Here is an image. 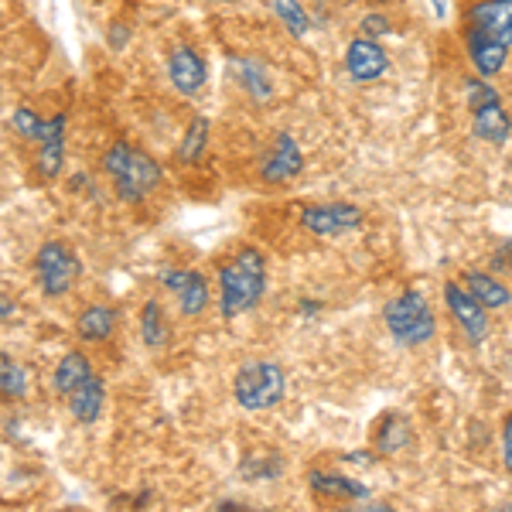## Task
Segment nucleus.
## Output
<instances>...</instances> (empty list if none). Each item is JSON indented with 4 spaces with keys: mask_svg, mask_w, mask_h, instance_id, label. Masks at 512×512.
Instances as JSON below:
<instances>
[{
    "mask_svg": "<svg viewBox=\"0 0 512 512\" xmlns=\"http://www.w3.org/2000/svg\"><path fill=\"white\" fill-rule=\"evenodd\" d=\"M359 28H362V35H366V38H386V35H390V31H393V24H390V18H386V14L383 11H369V14H362V24H359Z\"/></svg>",
    "mask_w": 512,
    "mask_h": 512,
    "instance_id": "c85d7f7f",
    "label": "nucleus"
},
{
    "mask_svg": "<svg viewBox=\"0 0 512 512\" xmlns=\"http://www.w3.org/2000/svg\"><path fill=\"white\" fill-rule=\"evenodd\" d=\"M106 41H110L117 52H123V48L134 41V28H130V24H123V21H113L110 28H106Z\"/></svg>",
    "mask_w": 512,
    "mask_h": 512,
    "instance_id": "c756f323",
    "label": "nucleus"
},
{
    "mask_svg": "<svg viewBox=\"0 0 512 512\" xmlns=\"http://www.w3.org/2000/svg\"><path fill=\"white\" fill-rule=\"evenodd\" d=\"M31 274H35L38 294L45 301H62L79 287L86 267H82V256L65 239H45L31 260Z\"/></svg>",
    "mask_w": 512,
    "mask_h": 512,
    "instance_id": "20e7f679",
    "label": "nucleus"
},
{
    "mask_svg": "<svg viewBox=\"0 0 512 512\" xmlns=\"http://www.w3.org/2000/svg\"><path fill=\"white\" fill-rule=\"evenodd\" d=\"M89 376H96L93 355L82 352V349H69L59 362H55V369H52V376H48V383H52V393L65 400V396H69L72 390H79V386L86 383Z\"/></svg>",
    "mask_w": 512,
    "mask_h": 512,
    "instance_id": "aec40b11",
    "label": "nucleus"
},
{
    "mask_svg": "<svg viewBox=\"0 0 512 512\" xmlns=\"http://www.w3.org/2000/svg\"><path fill=\"white\" fill-rule=\"evenodd\" d=\"M502 465L512 475V410L502 417Z\"/></svg>",
    "mask_w": 512,
    "mask_h": 512,
    "instance_id": "473e14b6",
    "label": "nucleus"
},
{
    "mask_svg": "<svg viewBox=\"0 0 512 512\" xmlns=\"http://www.w3.org/2000/svg\"><path fill=\"white\" fill-rule=\"evenodd\" d=\"M465 28L482 31L512 48V0H478L468 7Z\"/></svg>",
    "mask_w": 512,
    "mask_h": 512,
    "instance_id": "2eb2a0df",
    "label": "nucleus"
},
{
    "mask_svg": "<svg viewBox=\"0 0 512 512\" xmlns=\"http://www.w3.org/2000/svg\"><path fill=\"white\" fill-rule=\"evenodd\" d=\"M297 222H301L304 233L318 239H338L345 233H355L366 222V212L355 202H308L297 209Z\"/></svg>",
    "mask_w": 512,
    "mask_h": 512,
    "instance_id": "6e6552de",
    "label": "nucleus"
},
{
    "mask_svg": "<svg viewBox=\"0 0 512 512\" xmlns=\"http://www.w3.org/2000/svg\"><path fill=\"white\" fill-rule=\"evenodd\" d=\"M465 48H468V59H472L475 72L482 79H495L509 62V45H502V41L482 35V31L465 28Z\"/></svg>",
    "mask_w": 512,
    "mask_h": 512,
    "instance_id": "6ab92c4d",
    "label": "nucleus"
},
{
    "mask_svg": "<svg viewBox=\"0 0 512 512\" xmlns=\"http://www.w3.org/2000/svg\"><path fill=\"white\" fill-rule=\"evenodd\" d=\"M342 461H345V465L373 468L376 461H379V454H369V451H349V454H342Z\"/></svg>",
    "mask_w": 512,
    "mask_h": 512,
    "instance_id": "72a5a7b5",
    "label": "nucleus"
},
{
    "mask_svg": "<svg viewBox=\"0 0 512 512\" xmlns=\"http://www.w3.org/2000/svg\"><path fill=\"white\" fill-rule=\"evenodd\" d=\"M120 328V308L117 304H103V301H93L86 308H79L76 315V325L72 332L82 345H106Z\"/></svg>",
    "mask_w": 512,
    "mask_h": 512,
    "instance_id": "4468645a",
    "label": "nucleus"
},
{
    "mask_svg": "<svg viewBox=\"0 0 512 512\" xmlns=\"http://www.w3.org/2000/svg\"><path fill=\"white\" fill-rule=\"evenodd\" d=\"M89 4H99V0H89Z\"/></svg>",
    "mask_w": 512,
    "mask_h": 512,
    "instance_id": "a19ab883",
    "label": "nucleus"
},
{
    "mask_svg": "<svg viewBox=\"0 0 512 512\" xmlns=\"http://www.w3.org/2000/svg\"><path fill=\"white\" fill-rule=\"evenodd\" d=\"M99 171L123 205H144L164 185V168L147 147L120 137L99 158Z\"/></svg>",
    "mask_w": 512,
    "mask_h": 512,
    "instance_id": "f03ea898",
    "label": "nucleus"
},
{
    "mask_svg": "<svg viewBox=\"0 0 512 512\" xmlns=\"http://www.w3.org/2000/svg\"><path fill=\"white\" fill-rule=\"evenodd\" d=\"M209 140H212V123L209 117H192L185 127V134L175 144V161L178 164H198L205 158V151H209Z\"/></svg>",
    "mask_w": 512,
    "mask_h": 512,
    "instance_id": "a878e982",
    "label": "nucleus"
},
{
    "mask_svg": "<svg viewBox=\"0 0 512 512\" xmlns=\"http://www.w3.org/2000/svg\"><path fill=\"white\" fill-rule=\"evenodd\" d=\"M209 4H236V0H209Z\"/></svg>",
    "mask_w": 512,
    "mask_h": 512,
    "instance_id": "4c0bfd02",
    "label": "nucleus"
},
{
    "mask_svg": "<svg viewBox=\"0 0 512 512\" xmlns=\"http://www.w3.org/2000/svg\"><path fill=\"white\" fill-rule=\"evenodd\" d=\"M489 270L492 274H512V239L499 243V250H495L489 260Z\"/></svg>",
    "mask_w": 512,
    "mask_h": 512,
    "instance_id": "7c9ffc66",
    "label": "nucleus"
},
{
    "mask_svg": "<svg viewBox=\"0 0 512 512\" xmlns=\"http://www.w3.org/2000/svg\"><path fill=\"white\" fill-rule=\"evenodd\" d=\"M11 127H14V134L21 140H28V144H41L48 134V117H41L31 106H18V110L11 113Z\"/></svg>",
    "mask_w": 512,
    "mask_h": 512,
    "instance_id": "cd10ccee",
    "label": "nucleus"
},
{
    "mask_svg": "<svg viewBox=\"0 0 512 512\" xmlns=\"http://www.w3.org/2000/svg\"><path fill=\"white\" fill-rule=\"evenodd\" d=\"M465 103L472 110V134L485 144H506L512 137V117L502 103L499 89L492 86V79L468 76L465 79Z\"/></svg>",
    "mask_w": 512,
    "mask_h": 512,
    "instance_id": "423d86ee",
    "label": "nucleus"
},
{
    "mask_svg": "<svg viewBox=\"0 0 512 512\" xmlns=\"http://www.w3.org/2000/svg\"><path fill=\"white\" fill-rule=\"evenodd\" d=\"M304 171V151L294 140V134H277L274 144L267 147L260 161V181L263 185H291V181Z\"/></svg>",
    "mask_w": 512,
    "mask_h": 512,
    "instance_id": "9b49d317",
    "label": "nucleus"
},
{
    "mask_svg": "<svg viewBox=\"0 0 512 512\" xmlns=\"http://www.w3.org/2000/svg\"><path fill=\"white\" fill-rule=\"evenodd\" d=\"M284 472H287V461L280 451H246L239 458V478L246 485L277 482V478H284Z\"/></svg>",
    "mask_w": 512,
    "mask_h": 512,
    "instance_id": "4be33fe9",
    "label": "nucleus"
},
{
    "mask_svg": "<svg viewBox=\"0 0 512 512\" xmlns=\"http://www.w3.org/2000/svg\"><path fill=\"white\" fill-rule=\"evenodd\" d=\"M18 311H21L18 297H14V291L7 284H0V321H11Z\"/></svg>",
    "mask_w": 512,
    "mask_h": 512,
    "instance_id": "2f4dec72",
    "label": "nucleus"
},
{
    "mask_svg": "<svg viewBox=\"0 0 512 512\" xmlns=\"http://www.w3.org/2000/svg\"><path fill=\"white\" fill-rule=\"evenodd\" d=\"M219 280V315L222 321H236L263 304L270 284L267 256L256 246H239L216 267Z\"/></svg>",
    "mask_w": 512,
    "mask_h": 512,
    "instance_id": "f257e3e1",
    "label": "nucleus"
},
{
    "mask_svg": "<svg viewBox=\"0 0 512 512\" xmlns=\"http://www.w3.org/2000/svg\"><path fill=\"white\" fill-rule=\"evenodd\" d=\"M410 441H414V427H410L407 417L396 414V410L379 417L376 434H373V444H376L379 458H396V454H403L410 448Z\"/></svg>",
    "mask_w": 512,
    "mask_h": 512,
    "instance_id": "412c9836",
    "label": "nucleus"
},
{
    "mask_svg": "<svg viewBox=\"0 0 512 512\" xmlns=\"http://www.w3.org/2000/svg\"><path fill=\"white\" fill-rule=\"evenodd\" d=\"M431 7H434L437 18H448V0H431Z\"/></svg>",
    "mask_w": 512,
    "mask_h": 512,
    "instance_id": "c9c22d12",
    "label": "nucleus"
},
{
    "mask_svg": "<svg viewBox=\"0 0 512 512\" xmlns=\"http://www.w3.org/2000/svg\"><path fill=\"white\" fill-rule=\"evenodd\" d=\"M308 489L318 502H328V506H338V502H355V506H362V502H369V495H373V489H369L362 478L332 472V468H311Z\"/></svg>",
    "mask_w": 512,
    "mask_h": 512,
    "instance_id": "f8f14e48",
    "label": "nucleus"
},
{
    "mask_svg": "<svg viewBox=\"0 0 512 512\" xmlns=\"http://www.w3.org/2000/svg\"><path fill=\"white\" fill-rule=\"evenodd\" d=\"M444 304H448L454 325L465 332L468 342L482 345L485 338H489V332H492L489 308H482V304H478L475 297L465 291V284H458V280H448V284H444Z\"/></svg>",
    "mask_w": 512,
    "mask_h": 512,
    "instance_id": "9d476101",
    "label": "nucleus"
},
{
    "mask_svg": "<svg viewBox=\"0 0 512 512\" xmlns=\"http://www.w3.org/2000/svg\"><path fill=\"white\" fill-rule=\"evenodd\" d=\"M383 325L400 349H420V345H427L437 335L434 308L420 291H403L400 297L386 301Z\"/></svg>",
    "mask_w": 512,
    "mask_h": 512,
    "instance_id": "39448f33",
    "label": "nucleus"
},
{
    "mask_svg": "<svg viewBox=\"0 0 512 512\" xmlns=\"http://www.w3.org/2000/svg\"><path fill=\"white\" fill-rule=\"evenodd\" d=\"M270 7H274V18L284 24V31L294 41L311 35V14L301 0H270Z\"/></svg>",
    "mask_w": 512,
    "mask_h": 512,
    "instance_id": "bb28decb",
    "label": "nucleus"
},
{
    "mask_svg": "<svg viewBox=\"0 0 512 512\" xmlns=\"http://www.w3.org/2000/svg\"><path fill=\"white\" fill-rule=\"evenodd\" d=\"M321 311H325V304H321V301H311V297H304V301L297 304V315L308 318V321H315V318L321 315Z\"/></svg>",
    "mask_w": 512,
    "mask_h": 512,
    "instance_id": "f704fd0d",
    "label": "nucleus"
},
{
    "mask_svg": "<svg viewBox=\"0 0 512 512\" xmlns=\"http://www.w3.org/2000/svg\"><path fill=\"white\" fill-rule=\"evenodd\" d=\"M216 509H246V506H243V502H233V499H219Z\"/></svg>",
    "mask_w": 512,
    "mask_h": 512,
    "instance_id": "e433bc0d",
    "label": "nucleus"
},
{
    "mask_svg": "<svg viewBox=\"0 0 512 512\" xmlns=\"http://www.w3.org/2000/svg\"><path fill=\"white\" fill-rule=\"evenodd\" d=\"M31 393V373L24 362L14 359L7 349H0V400L4 403H21Z\"/></svg>",
    "mask_w": 512,
    "mask_h": 512,
    "instance_id": "393cba45",
    "label": "nucleus"
},
{
    "mask_svg": "<svg viewBox=\"0 0 512 512\" xmlns=\"http://www.w3.org/2000/svg\"><path fill=\"white\" fill-rule=\"evenodd\" d=\"M0 28H4V4H0Z\"/></svg>",
    "mask_w": 512,
    "mask_h": 512,
    "instance_id": "58836bf2",
    "label": "nucleus"
},
{
    "mask_svg": "<svg viewBox=\"0 0 512 512\" xmlns=\"http://www.w3.org/2000/svg\"><path fill=\"white\" fill-rule=\"evenodd\" d=\"M65 407H69V417L76 420L79 427H93L99 424V417H103L106 410V383L103 376H89L86 383L79 386V390H72L65 396Z\"/></svg>",
    "mask_w": 512,
    "mask_h": 512,
    "instance_id": "a211bd4d",
    "label": "nucleus"
},
{
    "mask_svg": "<svg viewBox=\"0 0 512 512\" xmlns=\"http://www.w3.org/2000/svg\"><path fill=\"white\" fill-rule=\"evenodd\" d=\"M137 328H140V342L147 345V352H168L171 342H175V325H171L168 308H164V301H158V297H147V301L140 304Z\"/></svg>",
    "mask_w": 512,
    "mask_h": 512,
    "instance_id": "f3484780",
    "label": "nucleus"
},
{
    "mask_svg": "<svg viewBox=\"0 0 512 512\" xmlns=\"http://www.w3.org/2000/svg\"><path fill=\"white\" fill-rule=\"evenodd\" d=\"M65 134H69V127L65 130H55V134H48L38 147L35 154V175L38 181H45V185H52V181L62 178L65 171V158H69V144H65Z\"/></svg>",
    "mask_w": 512,
    "mask_h": 512,
    "instance_id": "5701e85b",
    "label": "nucleus"
},
{
    "mask_svg": "<svg viewBox=\"0 0 512 512\" xmlns=\"http://www.w3.org/2000/svg\"><path fill=\"white\" fill-rule=\"evenodd\" d=\"M158 284L171 294L178 315L185 321H198L209 315L212 308V284L202 270L192 267H164L158 274Z\"/></svg>",
    "mask_w": 512,
    "mask_h": 512,
    "instance_id": "0eeeda50",
    "label": "nucleus"
},
{
    "mask_svg": "<svg viewBox=\"0 0 512 512\" xmlns=\"http://www.w3.org/2000/svg\"><path fill=\"white\" fill-rule=\"evenodd\" d=\"M345 72H349L352 82H359V86H366V82H379L390 72V55H386V48L379 45L376 38H352L349 48H345Z\"/></svg>",
    "mask_w": 512,
    "mask_h": 512,
    "instance_id": "ddd939ff",
    "label": "nucleus"
},
{
    "mask_svg": "<svg viewBox=\"0 0 512 512\" xmlns=\"http://www.w3.org/2000/svg\"><path fill=\"white\" fill-rule=\"evenodd\" d=\"M229 69H233V79L239 82V89L246 93V99H253L256 106L274 99V72H270L267 62L253 59V55H233V59H229Z\"/></svg>",
    "mask_w": 512,
    "mask_h": 512,
    "instance_id": "dca6fc26",
    "label": "nucleus"
},
{
    "mask_svg": "<svg viewBox=\"0 0 512 512\" xmlns=\"http://www.w3.org/2000/svg\"><path fill=\"white\" fill-rule=\"evenodd\" d=\"M287 373L274 359H246L233 376V400L246 414H263L284 403Z\"/></svg>",
    "mask_w": 512,
    "mask_h": 512,
    "instance_id": "7ed1b4c3",
    "label": "nucleus"
},
{
    "mask_svg": "<svg viewBox=\"0 0 512 512\" xmlns=\"http://www.w3.org/2000/svg\"><path fill=\"white\" fill-rule=\"evenodd\" d=\"M164 72H168V82L178 96L195 99L209 86V62L198 52L192 41H175L168 48V59H164Z\"/></svg>",
    "mask_w": 512,
    "mask_h": 512,
    "instance_id": "1a4fd4ad",
    "label": "nucleus"
},
{
    "mask_svg": "<svg viewBox=\"0 0 512 512\" xmlns=\"http://www.w3.org/2000/svg\"><path fill=\"white\" fill-rule=\"evenodd\" d=\"M376 4H393V0H376Z\"/></svg>",
    "mask_w": 512,
    "mask_h": 512,
    "instance_id": "ea45409f",
    "label": "nucleus"
},
{
    "mask_svg": "<svg viewBox=\"0 0 512 512\" xmlns=\"http://www.w3.org/2000/svg\"><path fill=\"white\" fill-rule=\"evenodd\" d=\"M461 284H465V291L472 294L475 301L482 304V308H489V311L509 308V304H512V291L492 274V270H489V274H485V270H472V274H465Z\"/></svg>",
    "mask_w": 512,
    "mask_h": 512,
    "instance_id": "b1692460",
    "label": "nucleus"
}]
</instances>
